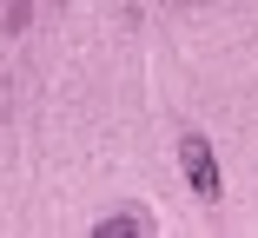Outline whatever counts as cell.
<instances>
[{
	"label": "cell",
	"instance_id": "cell-1",
	"mask_svg": "<svg viewBox=\"0 0 258 238\" xmlns=\"http://www.w3.org/2000/svg\"><path fill=\"white\" fill-rule=\"evenodd\" d=\"M179 166H185V179H192V199L219 205V159H212V146H205L199 132L179 139Z\"/></svg>",
	"mask_w": 258,
	"mask_h": 238
},
{
	"label": "cell",
	"instance_id": "cell-2",
	"mask_svg": "<svg viewBox=\"0 0 258 238\" xmlns=\"http://www.w3.org/2000/svg\"><path fill=\"white\" fill-rule=\"evenodd\" d=\"M99 231H152V212H119V218H106Z\"/></svg>",
	"mask_w": 258,
	"mask_h": 238
}]
</instances>
